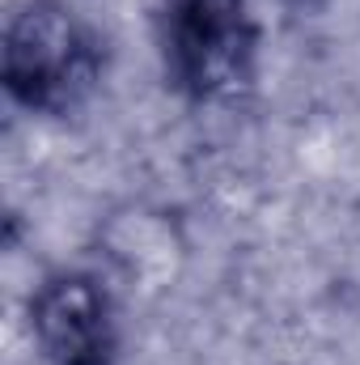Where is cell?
I'll use <instances>...</instances> for the list:
<instances>
[{"label": "cell", "mask_w": 360, "mask_h": 365, "mask_svg": "<svg viewBox=\"0 0 360 365\" xmlns=\"http://www.w3.org/2000/svg\"><path fill=\"white\" fill-rule=\"evenodd\" d=\"M259 30L246 0H166V64L182 93L212 102L255 73Z\"/></svg>", "instance_id": "7a4b0ae2"}, {"label": "cell", "mask_w": 360, "mask_h": 365, "mask_svg": "<svg viewBox=\"0 0 360 365\" xmlns=\"http://www.w3.org/2000/svg\"><path fill=\"white\" fill-rule=\"evenodd\" d=\"M30 327L51 365H115L119 331L106 289L90 272H51L30 297Z\"/></svg>", "instance_id": "3957f363"}, {"label": "cell", "mask_w": 360, "mask_h": 365, "mask_svg": "<svg viewBox=\"0 0 360 365\" xmlns=\"http://www.w3.org/2000/svg\"><path fill=\"white\" fill-rule=\"evenodd\" d=\"M0 77L17 106L64 115L97 81L90 26L64 0H26L4 30Z\"/></svg>", "instance_id": "6da1fadb"}]
</instances>
